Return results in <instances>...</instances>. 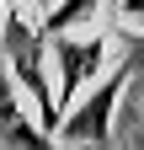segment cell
<instances>
[{
    "mask_svg": "<svg viewBox=\"0 0 144 150\" xmlns=\"http://www.w3.org/2000/svg\"><path fill=\"white\" fill-rule=\"evenodd\" d=\"M96 11H101V0H59V6H48V16H38V27H43V38L75 32L80 22H91Z\"/></svg>",
    "mask_w": 144,
    "mask_h": 150,
    "instance_id": "cell-3",
    "label": "cell"
},
{
    "mask_svg": "<svg viewBox=\"0 0 144 150\" xmlns=\"http://www.w3.org/2000/svg\"><path fill=\"white\" fill-rule=\"evenodd\" d=\"M53 59H59V107L80 97L85 81H96L107 64V38H80V32H53L48 38Z\"/></svg>",
    "mask_w": 144,
    "mask_h": 150,
    "instance_id": "cell-2",
    "label": "cell"
},
{
    "mask_svg": "<svg viewBox=\"0 0 144 150\" xmlns=\"http://www.w3.org/2000/svg\"><path fill=\"white\" fill-rule=\"evenodd\" d=\"M128 75H134V64H128V59H117V64L96 81L91 97L59 118V129H53V134H59L64 145H75V150H107V145H112V112H117V102H123Z\"/></svg>",
    "mask_w": 144,
    "mask_h": 150,
    "instance_id": "cell-1",
    "label": "cell"
},
{
    "mask_svg": "<svg viewBox=\"0 0 144 150\" xmlns=\"http://www.w3.org/2000/svg\"><path fill=\"white\" fill-rule=\"evenodd\" d=\"M112 6H117V16H123L128 27H139V22H144V0H112Z\"/></svg>",
    "mask_w": 144,
    "mask_h": 150,
    "instance_id": "cell-4",
    "label": "cell"
}]
</instances>
